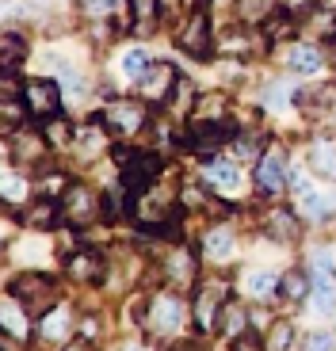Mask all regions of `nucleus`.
<instances>
[{
	"mask_svg": "<svg viewBox=\"0 0 336 351\" xmlns=\"http://www.w3.org/2000/svg\"><path fill=\"white\" fill-rule=\"evenodd\" d=\"M245 287H248V294H256V298H267V294H272V290L279 287V279H275L272 271H252Z\"/></svg>",
	"mask_w": 336,
	"mask_h": 351,
	"instance_id": "23",
	"label": "nucleus"
},
{
	"mask_svg": "<svg viewBox=\"0 0 336 351\" xmlns=\"http://www.w3.org/2000/svg\"><path fill=\"white\" fill-rule=\"evenodd\" d=\"M187 321V309L180 298H172V294H165V298H157V306H153V317H149V325L157 328V332H180Z\"/></svg>",
	"mask_w": 336,
	"mask_h": 351,
	"instance_id": "7",
	"label": "nucleus"
},
{
	"mask_svg": "<svg viewBox=\"0 0 336 351\" xmlns=\"http://www.w3.org/2000/svg\"><path fill=\"white\" fill-rule=\"evenodd\" d=\"M287 96H291V88H287V84H275L272 92H267V107H272V111H283V107H287Z\"/></svg>",
	"mask_w": 336,
	"mask_h": 351,
	"instance_id": "31",
	"label": "nucleus"
},
{
	"mask_svg": "<svg viewBox=\"0 0 336 351\" xmlns=\"http://www.w3.org/2000/svg\"><path fill=\"white\" fill-rule=\"evenodd\" d=\"M310 165L317 168L321 176H336V145L333 141H317L310 149Z\"/></svg>",
	"mask_w": 336,
	"mask_h": 351,
	"instance_id": "17",
	"label": "nucleus"
},
{
	"mask_svg": "<svg viewBox=\"0 0 336 351\" xmlns=\"http://www.w3.org/2000/svg\"><path fill=\"white\" fill-rule=\"evenodd\" d=\"M62 191H65V176H46V180H43V195H46V199H58Z\"/></svg>",
	"mask_w": 336,
	"mask_h": 351,
	"instance_id": "32",
	"label": "nucleus"
},
{
	"mask_svg": "<svg viewBox=\"0 0 336 351\" xmlns=\"http://www.w3.org/2000/svg\"><path fill=\"white\" fill-rule=\"evenodd\" d=\"M203 256H206V260H214V263L230 260V256H233V233H230V229H211V233L203 237Z\"/></svg>",
	"mask_w": 336,
	"mask_h": 351,
	"instance_id": "11",
	"label": "nucleus"
},
{
	"mask_svg": "<svg viewBox=\"0 0 336 351\" xmlns=\"http://www.w3.org/2000/svg\"><path fill=\"white\" fill-rule=\"evenodd\" d=\"M23 107L35 119H53V114L62 111V92H58V84H50V80H27L23 84Z\"/></svg>",
	"mask_w": 336,
	"mask_h": 351,
	"instance_id": "1",
	"label": "nucleus"
},
{
	"mask_svg": "<svg viewBox=\"0 0 336 351\" xmlns=\"http://www.w3.org/2000/svg\"><path fill=\"white\" fill-rule=\"evenodd\" d=\"M226 134H230L226 123H195L191 126V145L195 149H214L218 141H226Z\"/></svg>",
	"mask_w": 336,
	"mask_h": 351,
	"instance_id": "12",
	"label": "nucleus"
},
{
	"mask_svg": "<svg viewBox=\"0 0 336 351\" xmlns=\"http://www.w3.org/2000/svg\"><path fill=\"white\" fill-rule=\"evenodd\" d=\"M168 275H172L176 282H191L195 279V260H191L187 248H176V252L168 256Z\"/></svg>",
	"mask_w": 336,
	"mask_h": 351,
	"instance_id": "16",
	"label": "nucleus"
},
{
	"mask_svg": "<svg viewBox=\"0 0 336 351\" xmlns=\"http://www.w3.org/2000/svg\"><path fill=\"white\" fill-rule=\"evenodd\" d=\"M12 294L23 298L27 313H46L50 302H53V282L46 279V275H27V282H16V287H12Z\"/></svg>",
	"mask_w": 336,
	"mask_h": 351,
	"instance_id": "6",
	"label": "nucleus"
},
{
	"mask_svg": "<svg viewBox=\"0 0 336 351\" xmlns=\"http://www.w3.org/2000/svg\"><path fill=\"white\" fill-rule=\"evenodd\" d=\"M279 290H283V298H291V302H302L306 294H310V279L302 271H291V275H283V282H279Z\"/></svg>",
	"mask_w": 336,
	"mask_h": 351,
	"instance_id": "20",
	"label": "nucleus"
},
{
	"mask_svg": "<svg viewBox=\"0 0 336 351\" xmlns=\"http://www.w3.org/2000/svg\"><path fill=\"white\" fill-rule=\"evenodd\" d=\"M80 4H84L88 16H107V12H119L126 0H80Z\"/></svg>",
	"mask_w": 336,
	"mask_h": 351,
	"instance_id": "29",
	"label": "nucleus"
},
{
	"mask_svg": "<svg viewBox=\"0 0 336 351\" xmlns=\"http://www.w3.org/2000/svg\"><path fill=\"white\" fill-rule=\"evenodd\" d=\"M27 195H31V187H27V184H19V180H16L12 172L4 176V202H8V206H12V202H23Z\"/></svg>",
	"mask_w": 336,
	"mask_h": 351,
	"instance_id": "25",
	"label": "nucleus"
},
{
	"mask_svg": "<svg viewBox=\"0 0 336 351\" xmlns=\"http://www.w3.org/2000/svg\"><path fill=\"white\" fill-rule=\"evenodd\" d=\"M50 218H53V202L46 199L38 210H31V218H27V221H35V226H50Z\"/></svg>",
	"mask_w": 336,
	"mask_h": 351,
	"instance_id": "33",
	"label": "nucleus"
},
{
	"mask_svg": "<svg viewBox=\"0 0 336 351\" xmlns=\"http://www.w3.org/2000/svg\"><path fill=\"white\" fill-rule=\"evenodd\" d=\"M256 187H260L264 195H279V191L287 187V160H283V149H264V153H260Z\"/></svg>",
	"mask_w": 336,
	"mask_h": 351,
	"instance_id": "4",
	"label": "nucleus"
},
{
	"mask_svg": "<svg viewBox=\"0 0 336 351\" xmlns=\"http://www.w3.org/2000/svg\"><path fill=\"white\" fill-rule=\"evenodd\" d=\"M333 210V199H321V195H302V214L306 218H321V214H328Z\"/></svg>",
	"mask_w": 336,
	"mask_h": 351,
	"instance_id": "24",
	"label": "nucleus"
},
{
	"mask_svg": "<svg viewBox=\"0 0 336 351\" xmlns=\"http://www.w3.org/2000/svg\"><path fill=\"white\" fill-rule=\"evenodd\" d=\"M99 256H92V252H73V260H69V275L73 279H99Z\"/></svg>",
	"mask_w": 336,
	"mask_h": 351,
	"instance_id": "15",
	"label": "nucleus"
},
{
	"mask_svg": "<svg viewBox=\"0 0 336 351\" xmlns=\"http://www.w3.org/2000/svg\"><path fill=\"white\" fill-rule=\"evenodd\" d=\"M149 69H153V62H149V50H130V53L123 58V73H126L130 80H142Z\"/></svg>",
	"mask_w": 336,
	"mask_h": 351,
	"instance_id": "19",
	"label": "nucleus"
},
{
	"mask_svg": "<svg viewBox=\"0 0 336 351\" xmlns=\"http://www.w3.org/2000/svg\"><path fill=\"white\" fill-rule=\"evenodd\" d=\"M221 294L218 290H199V298H195V325H199V332H211V328H218V317H221Z\"/></svg>",
	"mask_w": 336,
	"mask_h": 351,
	"instance_id": "10",
	"label": "nucleus"
},
{
	"mask_svg": "<svg viewBox=\"0 0 336 351\" xmlns=\"http://www.w3.org/2000/svg\"><path fill=\"white\" fill-rule=\"evenodd\" d=\"M221 317H226V325H221L226 340H237V336L245 332V325H248V321H245V309H241V306H226V309H221Z\"/></svg>",
	"mask_w": 336,
	"mask_h": 351,
	"instance_id": "21",
	"label": "nucleus"
},
{
	"mask_svg": "<svg viewBox=\"0 0 336 351\" xmlns=\"http://www.w3.org/2000/svg\"><path fill=\"white\" fill-rule=\"evenodd\" d=\"M4 336H27V317L19 313L16 302H4Z\"/></svg>",
	"mask_w": 336,
	"mask_h": 351,
	"instance_id": "22",
	"label": "nucleus"
},
{
	"mask_svg": "<svg viewBox=\"0 0 336 351\" xmlns=\"http://www.w3.org/2000/svg\"><path fill=\"white\" fill-rule=\"evenodd\" d=\"M267 233L275 241H294L298 237V218L291 210H272L267 214Z\"/></svg>",
	"mask_w": 336,
	"mask_h": 351,
	"instance_id": "13",
	"label": "nucleus"
},
{
	"mask_svg": "<svg viewBox=\"0 0 336 351\" xmlns=\"http://www.w3.org/2000/svg\"><path fill=\"white\" fill-rule=\"evenodd\" d=\"M291 69L294 73H302V77H310V73H317L321 69V50L317 46H294L291 50Z\"/></svg>",
	"mask_w": 336,
	"mask_h": 351,
	"instance_id": "14",
	"label": "nucleus"
},
{
	"mask_svg": "<svg viewBox=\"0 0 336 351\" xmlns=\"http://www.w3.org/2000/svg\"><path fill=\"white\" fill-rule=\"evenodd\" d=\"M104 126L115 134H138L145 126V104L138 99H119L104 111Z\"/></svg>",
	"mask_w": 336,
	"mask_h": 351,
	"instance_id": "2",
	"label": "nucleus"
},
{
	"mask_svg": "<svg viewBox=\"0 0 336 351\" xmlns=\"http://www.w3.org/2000/svg\"><path fill=\"white\" fill-rule=\"evenodd\" d=\"M43 336L50 343H62L65 336H69V313H65V309H50V317L43 321Z\"/></svg>",
	"mask_w": 336,
	"mask_h": 351,
	"instance_id": "18",
	"label": "nucleus"
},
{
	"mask_svg": "<svg viewBox=\"0 0 336 351\" xmlns=\"http://www.w3.org/2000/svg\"><path fill=\"white\" fill-rule=\"evenodd\" d=\"M58 84H65L69 92H80V88H84V80H80V73L73 69V65L58 62Z\"/></svg>",
	"mask_w": 336,
	"mask_h": 351,
	"instance_id": "26",
	"label": "nucleus"
},
{
	"mask_svg": "<svg viewBox=\"0 0 336 351\" xmlns=\"http://www.w3.org/2000/svg\"><path fill=\"white\" fill-rule=\"evenodd\" d=\"M291 336H294V328L287 325V321H279V325L267 332V348H291Z\"/></svg>",
	"mask_w": 336,
	"mask_h": 351,
	"instance_id": "28",
	"label": "nucleus"
},
{
	"mask_svg": "<svg viewBox=\"0 0 336 351\" xmlns=\"http://www.w3.org/2000/svg\"><path fill=\"white\" fill-rule=\"evenodd\" d=\"M130 12H134V23H145V19L157 16V0H130Z\"/></svg>",
	"mask_w": 336,
	"mask_h": 351,
	"instance_id": "30",
	"label": "nucleus"
},
{
	"mask_svg": "<svg viewBox=\"0 0 336 351\" xmlns=\"http://www.w3.org/2000/svg\"><path fill=\"white\" fill-rule=\"evenodd\" d=\"M138 84H142L145 96L157 99V104H160V99H168L172 92H176V73H172V65L157 62V65H153V69L142 77V80H138Z\"/></svg>",
	"mask_w": 336,
	"mask_h": 351,
	"instance_id": "9",
	"label": "nucleus"
},
{
	"mask_svg": "<svg viewBox=\"0 0 336 351\" xmlns=\"http://www.w3.org/2000/svg\"><path fill=\"white\" fill-rule=\"evenodd\" d=\"M203 180L211 184L214 195H226V199H233V195L241 191V172L233 165H226V160H211V165L203 168Z\"/></svg>",
	"mask_w": 336,
	"mask_h": 351,
	"instance_id": "8",
	"label": "nucleus"
},
{
	"mask_svg": "<svg viewBox=\"0 0 336 351\" xmlns=\"http://www.w3.org/2000/svg\"><path fill=\"white\" fill-rule=\"evenodd\" d=\"M333 336H325V332H317V336H310V340H306V348H333Z\"/></svg>",
	"mask_w": 336,
	"mask_h": 351,
	"instance_id": "34",
	"label": "nucleus"
},
{
	"mask_svg": "<svg viewBox=\"0 0 336 351\" xmlns=\"http://www.w3.org/2000/svg\"><path fill=\"white\" fill-rule=\"evenodd\" d=\"M62 214L73 221V226H88V221L99 218V199H96V195H92L84 184H69Z\"/></svg>",
	"mask_w": 336,
	"mask_h": 351,
	"instance_id": "3",
	"label": "nucleus"
},
{
	"mask_svg": "<svg viewBox=\"0 0 336 351\" xmlns=\"http://www.w3.org/2000/svg\"><path fill=\"white\" fill-rule=\"evenodd\" d=\"M77 141H80V149L84 153H96L99 145H104V130H99V126H88V130L77 134Z\"/></svg>",
	"mask_w": 336,
	"mask_h": 351,
	"instance_id": "27",
	"label": "nucleus"
},
{
	"mask_svg": "<svg viewBox=\"0 0 336 351\" xmlns=\"http://www.w3.org/2000/svg\"><path fill=\"white\" fill-rule=\"evenodd\" d=\"M211 46H214V38H211V16H206V12H195V16L187 19L184 35H180V50L191 53V58H211Z\"/></svg>",
	"mask_w": 336,
	"mask_h": 351,
	"instance_id": "5",
	"label": "nucleus"
}]
</instances>
